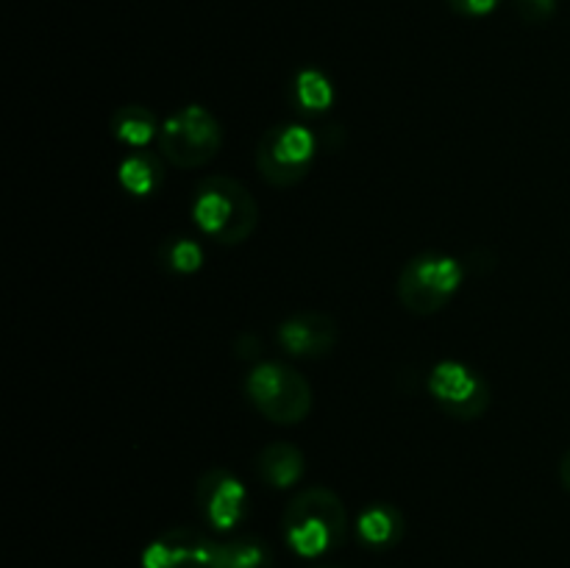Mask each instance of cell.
Returning <instances> with one entry per match:
<instances>
[{"label":"cell","mask_w":570,"mask_h":568,"mask_svg":"<svg viewBox=\"0 0 570 568\" xmlns=\"http://www.w3.org/2000/svg\"><path fill=\"white\" fill-rule=\"evenodd\" d=\"M282 529L289 549L301 557H321L348 540V510L334 490L315 484L289 499Z\"/></svg>","instance_id":"cell-1"},{"label":"cell","mask_w":570,"mask_h":568,"mask_svg":"<svg viewBox=\"0 0 570 568\" xmlns=\"http://www.w3.org/2000/svg\"><path fill=\"white\" fill-rule=\"evenodd\" d=\"M193 217L206 237L223 245H239L259 226V204L237 178L206 176L195 189Z\"/></svg>","instance_id":"cell-2"},{"label":"cell","mask_w":570,"mask_h":568,"mask_svg":"<svg viewBox=\"0 0 570 568\" xmlns=\"http://www.w3.org/2000/svg\"><path fill=\"white\" fill-rule=\"evenodd\" d=\"M245 393L250 404L278 427L301 423L312 410V384L304 373L282 362H262L254 368L245 379Z\"/></svg>","instance_id":"cell-3"},{"label":"cell","mask_w":570,"mask_h":568,"mask_svg":"<svg viewBox=\"0 0 570 568\" xmlns=\"http://www.w3.org/2000/svg\"><path fill=\"white\" fill-rule=\"evenodd\" d=\"M159 154L181 170L209 165L223 145V128L204 106H184L173 111L159 128Z\"/></svg>","instance_id":"cell-4"},{"label":"cell","mask_w":570,"mask_h":568,"mask_svg":"<svg viewBox=\"0 0 570 568\" xmlns=\"http://www.w3.org/2000/svg\"><path fill=\"white\" fill-rule=\"evenodd\" d=\"M462 278H465V271L454 256L426 251V254L412 256L401 271L399 298L406 312L429 317L451 304Z\"/></svg>","instance_id":"cell-5"},{"label":"cell","mask_w":570,"mask_h":568,"mask_svg":"<svg viewBox=\"0 0 570 568\" xmlns=\"http://www.w3.org/2000/svg\"><path fill=\"white\" fill-rule=\"evenodd\" d=\"M315 148V134L306 126L298 123L273 126L256 143V170L271 187H295L309 176Z\"/></svg>","instance_id":"cell-6"},{"label":"cell","mask_w":570,"mask_h":568,"mask_svg":"<svg viewBox=\"0 0 570 568\" xmlns=\"http://www.w3.org/2000/svg\"><path fill=\"white\" fill-rule=\"evenodd\" d=\"M429 393L449 415L471 421L490 407V388L482 376L456 360H445L429 373Z\"/></svg>","instance_id":"cell-7"},{"label":"cell","mask_w":570,"mask_h":568,"mask_svg":"<svg viewBox=\"0 0 570 568\" xmlns=\"http://www.w3.org/2000/svg\"><path fill=\"white\" fill-rule=\"evenodd\" d=\"M217 540L193 527H176L150 540L142 568H215Z\"/></svg>","instance_id":"cell-8"},{"label":"cell","mask_w":570,"mask_h":568,"mask_svg":"<svg viewBox=\"0 0 570 568\" xmlns=\"http://www.w3.org/2000/svg\"><path fill=\"white\" fill-rule=\"evenodd\" d=\"M195 501H198V510L204 512L209 527L220 529V532H232L245 518L248 493H245L243 482L232 471H226V468H209L198 479Z\"/></svg>","instance_id":"cell-9"},{"label":"cell","mask_w":570,"mask_h":568,"mask_svg":"<svg viewBox=\"0 0 570 568\" xmlns=\"http://www.w3.org/2000/svg\"><path fill=\"white\" fill-rule=\"evenodd\" d=\"M278 343L293 356H326L337 343V323L326 312H298L278 326Z\"/></svg>","instance_id":"cell-10"},{"label":"cell","mask_w":570,"mask_h":568,"mask_svg":"<svg viewBox=\"0 0 570 568\" xmlns=\"http://www.w3.org/2000/svg\"><path fill=\"white\" fill-rule=\"evenodd\" d=\"M256 471L273 488L287 490L304 477V454L293 443H271L256 457Z\"/></svg>","instance_id":"cell-11"},{"label":"cell","mask_w":570,"mask_h":568,"mask_svg":"<svg viewBox=\"0 0 570 568\" xmlns=\"http://www.w3.org/2000/svg\"><path fill=\"white\" fill-rule=\"evenodd\" d=\"M117 178H120L122 189H128L131 195H139V198H148L165 182V165L150 150H134V154H128L120 161Z\"/></svg>","instance_id":"cell-12"},{"label":"cell","mask_w":570,"mask_h":568,"mask_svg":"<svg viewBox=\"0 0 570 568\" xmlns=\"http://www.w3.org/2000/svg\"><path fill=\"white\" fill-rule=\"evenodd\" d=\"M356 532L371 549H387L404 535V518L393 505H371L356 521Z\"/></svg>","instance_id":"cell-13"},{"label":"cell","mask_w":570,"mask_h":568,"mask_svg":"<svg viewBox=\"0 0 570 568\" xmlns=\"http://www.w3.org/2000/svg\"><path fill=\"white\" fill-rule=\"evenodd\" d=\"M111 134L120 139L122 145H131V148H145L150 139H159L161 123L156 120L154 111L148 106L128 104L111 115Z\"/></svg>","instance_id":"cell-14"},{"label":"cell","mask_w":570,"mask_h":568,"mask_svg":"<svg viewBox=\"0 0 570 568\" xmlns=\"http://www.w3.org/2000/svg\"><path fill=\"white\" fill-rule=\"evenodd\" d=\"M271 551L259 538H232L226 543H217L215 568H267Z\"/></svg>","instance_id":"cell-15"},{"label":"cell","mask_w":570,"mask_h":568,"mask_svg":"<svg viewBox=\"0 0 570 568\" xmlns=\"http://www.w3.org/2000/svg\"><path fill=\"white\" fill-rule=\"evenodd\" d=\"M293 100L306 111H326L334 100V87L326 72L301 70L293 78Z\"/></svg>","instance_id":"cell-16"},{"label":"cell","mask_w":570,"mask_h":568,"mask_svg":"<svg viewBox=\"0 0 570 568\" xmlns=\"http://www.w3.org/2000/svg\"><path fill=\"white\" fill-rule=\"evenodd\" d=\"M156 259H159V265L165 271L176 273V276H187V273H195L204 265V251H200V245L195 239L170 237L159 245Z\"/></svg>","instance_id":"cell-17"},{"label":"cell","mask_w":570,"mask_h":568,"mask_svg":"<svg viewBox=\"0 0 570 568\" xmlns=\"http://www.w3.org/2000/svg\"><path fill=\"white\" fill-rule=\"evenodd\" d=\"M515 11L527 22H546L557 11V0H515Z\"/></svg>","instance_id":"cell-18"},{"label":"cell","mask_w":570,"mask_h":568,"mask_svg":"<svg viewBox=\"0 0 570 568\" xmlns=\"http://www.w3.org/2000/svg\"><path fill=\"white\" fill-rule=\"evenodd\" d=\"M449 9L460 17H488L501 6V0H445Z\"/></svg>","instance_id":"cell-19"},{"label":"cell","mask_w":570,"mask_h":568,"mask_svg":"<svg viewBox=\"0 0 570 568\" xmlns=\"http://www.w3.org/2000/svg\"><path fill=\"white\" fill-rule=\"evenodd\" d=\"M560 479H562V484H566V490H570V449L560 462Z\"/></svg>","instance_id":"cell-20"}]
</instances>
